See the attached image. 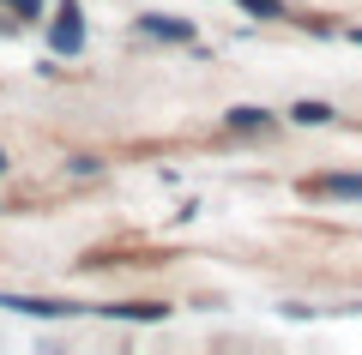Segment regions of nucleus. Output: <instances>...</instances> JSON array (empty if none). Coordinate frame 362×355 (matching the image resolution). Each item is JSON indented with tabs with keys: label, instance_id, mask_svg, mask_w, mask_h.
Wrapping results in <instances>:
<instances>
[{
	"label": "nucleus",
	"instance_id": "nucleus-1",
	"mask_svg": "<svg viewBox=\"0 0 362 355\" xmlns=\"http://www.w3.org/2000/svg\"><path fill=\"white\" fill-rule=\"evenodd\" d=\"M49 42H54V54H78V49H85V18H78V0H61Z\"/></svg>",
	"mask_w": 362,
	"mask_h": 355
},
{
	"label": "nucleus",
	"instance_id": "nucleus-2",
	"mask_svg": "<svg viewBox=\"0 0 362 355\" xmlns=\"http://www.w3.org/2000/svg\"><path fill=\"white\" fill-rule=\"evenodd\" d=\"M0 307H13V313H30V319H66V313H78L73 301H30V295H0Z\"/></svg>",
	"mask_w": 362,
	"mask_h": 355
},
{
	"label": "nucleus",
	"instance_id": "nucleus-3",
	"mask_svg": "<svg viewBox=\"0 0 362 355\" xmlns=\"http://www.w3.org/2000/svg\"><path fill=\"white\" fill-rule=\"evenodd\" d=\"M139 30H145V37H169V42H187V37H194V25L175 18V13H145Z\"/></svg>",
	"mask_w": 362,
	"mask_h": 355
},
{
	"label": "nucleus",
	"instance_id": "nucleus-4",
	"mask_svg": "<svg viewBox=\"0 0 362 355\" xmlns=\"http://www.w3.org/2000/svg\"><path fill=\"white\" fill-rule=\"evenodd\" d=\"M314 193H332V199H362V175H326V181H314Z\"/></svg>",
	"mask_w": 362,
	"mask_h": 355
},
{
	"label": "nucleus",
	"instance_id": "nucleus-5",
	"mask_svg": "<svg viewBox=\"0 0 362 355\" xmlns=\"http://www.w3.org/2000/svg\"><path fill=\"white\" fill-rule=\"evenodd\" d=\"M290 121H302V127H326V121H332V109H326V102H296V109H290Z\"/></svg>",
	"mask_w": 362,
	"mask_h": 355
},
{
	"label": "nucleus",
	"instance_id": "nucleus-6",
	"mask_svg": "<svg viewBox=\"0 0 362 355\" xmlns=\"http://www.w3.org/2000/svg\"><path fill=\"white\" fill-rule=\"evenodd\" d=\"M266 121H272L266 109H230V127H247V133H254V127H266Z\"/></svg>",
	"mask_w": 362,
	"mask_h": 355
},
{
	"label": "nucleus",
	"instance_id": "nucleus-7",
	"mask_svg": "<svg viewBox=\"0 0 362 355\" xmlns=\"http://www.w3.org/2000/svg\"><path fill=\"white\" fill-rule=\"evenodd\" d=\"M235 6H247L254 18H284V0H235Z\"/></svg>",
	"mask_w": 362,
	"mask_h": 355
},
{
	"label": "nucleus",
	"instance_id": "nucleus-8",
	"mask_svg": "<svg viewBox=\"0 0 362 355\" xmlns=\"http://www.w3.org/2000/svg\"><path fill=\"white\" fill-rule=\"evenodd\" d=\"M37 6H42V0H13V13H18V18H30Z\"/></svg>",
	"mask_w": 362,
	"mask_h": 355
},
{
	"label": "nucleus",
	"instance_id": "nucleus-9",
	"mask_svg": "<svg viewBox=\"0 0 362 355\" xmlns=\"http://www.w3.org/2000/svg\"><path fill=\"white\" fill-rule=\"evenodd\" d=\"M350 42H362V30H350Z\"/></svg>",
	"mask_w": 362,
	"mask_h": 355
},
{
	"label": "nucleus",
	"instance_id": "nucleus-10",
	"mask_svg": "<svg viewBox=\"0 0 362 355\" xmlns=\"http://www.w3.org/2000/svg\"><path fill=\"white\" fill-rule=\"evenodd\" d=\"M0 169H6V151H0Z\"/></svg>",
	"mask_w": 362,
	"mask_h": 355
}]
</instances>
